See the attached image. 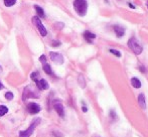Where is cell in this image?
<instances>
[{
  "label": "cell",
  "instance_id": "cell-1",
  "mask_svg": "<svg viewBox=\"0 0 148 137\" xmlns=\"http://www.w3.org/2000/svg\"><path fill=\"white\" fill-rule=\"evenodd\" d=\"M74 8L78 15L83 17L87 14V11H88V2L86 0H75Z\"/></svg>",
  "mask_w": 148,
  "mask_h": 137
},
{
  "label": "cell",
  "instance_id": "cell-2",
  "mask_svg": "<svg viewBox=\"0 0 148 137\" xmlns=\"http://www.w3.org/2000/svg\"><path fill=\"white\" fill-rule=\"evenodd\" d=\"M41 123L40 118H35L33 119V121L30 123L29 127L24 131H19V137H30L33 134V131L35 130L37 126Z\"/></svg>",
  "mask_w": 148,
  "mask_h": 137
},
{
  "label": "cell",
  "instance_id": "cell-3",
  "mask_svg": "<svg viewBox=\"0 0 148 137\" xmlns=\"http://www.w3.org/2000/svg\"><path fill=\"white\" fill-rule=\"evenodd\" d=\"M128 47L135 55H140L142 53V51H143V47L140 45V43H138V40L135 37H131L128 40Z\"/></svg>",
  "mask_w": 148,
  "mask_h": 137
},
{
  "label": "cell",
  "instance_id": "cell-4",
  "mask_svg": "<svg viewBox=\"0 0 148 137\" xmlns=\"http://www.w3.org/2000/svg\"><path fill=\"white\" fill-rule=\"evenodd\" d=\"M31 20H32L33 24H34L35 26H36V28L38 29V31H39V33L41 34V36H46L47 30H46V28L44 27V25L42 24V22H41L40 18H39L38 16H33Z\"/></svg>",
  "mask_w": 148,
  "mask_h": 137
},
{
  "label": "cell",
  "instance_id": "cell-5",
  "mask_svg": "<svg viewBox=\"0 0 148 137\" xmlns=\"http://www.w3.org/2000/svg\"><path fill=\"white\" fill-rule=\"evenodd\" d=\"M49 57H50V59H52L54 63H58V65H63V63H64V57L59 53L50 51V53H49Z\"/></svg>",
  "mask_w": 148,
  "mask_h": 137
},
{
  "label": "cell",
  "instance_id": "cell-6",
  "mask_svg": "<svg viewBox=\"0 0 148 137\" xmlns=\"http://www.w3.org/2000/svg\"><path fill=\"white\" fill-rule=\"evenodd\" d=\"M41 110V107L39 106L37 103H28L27 104V111H28L30 114L34 115V114H37V113H39Z\"/></svg>",
  "mask_w": 148,
  "mask_h": 137
},
{
  "label": "cell",
  "instance_id": "cell-7",
  "mask_svg": "<svg viewBox=\"0 0 148 137\" xmlns=\"http://www.w3.org/2000/svg\"><path fill=\"white\" fill-rule=\"evenodd\" d=\"M37 98L38 97V94L37 93H35L34 91L30 90V87H26V88H24V90H23V97L22 99L23 100H26V99L28 98Z\"/></svg>",
  "mask_w": 148,
  "mask_h": 137
},
{
  "label": "cell",
  "instance_id": "cell-8",
  "mask_svg": "<svg viewBox=\"0 0 148 137\" xmlns=\"http://www.w3.org/2000/svg\"><path fill=\"white\" fill-rule=\"evenodd\" d=\"M35 84H36V87L39 89V90L43 91V90H47L49 88V85L44 79H37V80L34 81Z\"/></svg>",
  "mask_w": 148,
  "mask_h": 137
},
{
  "label": "cell",
  "instance_id": "cell-9",
  "mask_svg": "<svg viewBox=\"0 0 148 137\" xmlns=\"http://www.w3.org/2000/svg\"><path fill=\"white\" fill-rule=\"evenodd\" d=\"M54 110H56V112L58 113L59 116H61V117L65 116V109L61 102H54Z\"/></svg>",
  "mask_w": 148,
  "mask_h": 137
},
{
  "label": "cell",
  "instance_id": "cell-10",
  "mask_svg": "<svg viewBox=\"0 0 148 137\" xmlns=\"http://www.w3.org/2000/svg\"><path fill=\"white\" fill-rule=\"evenodd\" d=\"M114 31L118 37H122L125 34V29L120 25H114Z\"/></svg>",
  "mask_w": 148,
  "mask_h": 137
},
{
  "label": "cell",
  "instance_id": "cell-11",
  "mask_svg": "<svg viewBox=\"0 0 148 137\" xmlns=\"http://www.w3.org/2000/svg\"><path fill=\"white\" fill-rule=\"evenodd\" d=\"M84 37L86 38L87 41H89V43H92L93 39L96 38V34H94V33L91 32V31H89V30H86L84 32Z\"/></svg>",
  "mask_w": 148,
  "mask_h": 137
},
{
  "label": "cell",
  "instance_id": "cell-12",
  "mask_svg": "<svg viewBox=\"0 0 148 137\" xmlns=\"http://www.w3.org/2000/svg\"><path fill=\"white\" fill-rule=\"evenodd\" d=\"M138 103H139V106L142 109H146V101H145V96L144 94H140L138 96Z\"/></svg>",
  "mask_w": 148,
  "mask_h": 137
},
{
  "label": "cell",
  "instance_id": "cell-13",
  "mask_svg": "<svg viewBox=\"0 0 148 137\" xmlns=\"http://www.w3.org/2000/svg\"><path fill=\"white\" fill-rule=\"evenodd\" d=\"M33 7H34L35 11H36L37 16L41 17V18H44V17H45V13H44V11H43V9L41 8L40 6H38V5H34Z\"/></svg>",
  "mask_w": 148,
  "mask_h": 137
},
{
  "label": "cell",
  "instance_id": "cell-14",
  "mask_svg": "<svg viewBox=\"0 0 148 137\" xmlns=\"http://www.w3.org/2000/svg\"><path fill=\"white\" fill-rule=\"evenodd\" d=\"M131 85L136 89L141 88V82L138 78H132L131 79Z\"/></svg>",
  "mask_w": 148,
  "mask_h": 137
},
{
  "label": "cell",
  "instance_id": "cell-15",
  "mask_svg": "<svg viewBox=\"0 0 148 137\" xmlns=\"http://www.w3.org/2000/svg\"><path fill=\"white\" fill-rule=\"evenodd\" d=\"M42 69H43V71H44V72L46 73L47 75H50V76H52V75H54L52 67H50V65H47V63H44V65H43Z\"/></svg>",
  "mask_w": 148,
  "mask_h": 137
},
{
  "label": "cell",
  "instance_id": "cell-16",
  "mask_svg": "<svg viewBox=\"0 0 148 137\" xmlns=\"http://www.w3.org/2000/svg\"><path fill=\"white\" fill-rule=\"evenodd\" d=\"M7 112H8V108L4 105H0V117L4 116Z\"/></svg>",
  "mask_w": 148,
  "mask_h": 137
},
{
  "label": "cell",
  "instance_id": "cell-17",
  "mask_svg": "<svg viewBox=\"0 0 148 137\" xmlns=\"http://www.w3.org/2000/svg\"><path fill=\"white\" fill-rule=\"evenodd\" d=\"M4 1V5L6 7H11L16 3V0H3Z\"/></svg>",
  "mask_w": 148,
  "mask_h": 137
},
{
  "label": "cell",
  "instance_id": "cell-18",
  "mask_svg": "<svg viewBox=\"0 0 148 137\" xmlns=\"http://www.w3.org/2000/svg\"><path fill=\"white\" fill-rule=\"evenodd\" d=\"M79 84H80V86L82 87V88H85V86H86V84H85L84 77H83L82 75H80V76H79Z\"/></svg>",
  "mask_w": 148,
  "mask_h": 137
},
{
  "label": "cell",
  "instance_id": "cell-19",
  "mask_svg": "<svg viewBox=\"0 0 148 137\" xmlns=\"http://www.w3.org/2000/svg\"><path fill=\"white\" fill-rule=\"evenodd\" d=\"M5 98H6L7 100L11 101L13 98H14V95H13V93H12V92H7L6 94H5Z\"/></svg>",
  "mask_w": 148,
  "mask_h": 137
},
{
  "label": "cell",
  "instance_id": "cell-20",
  "mask_svg": "<svg viewBox=\"0 0 148 137\" xmlns=\"http://www.w3.org/2000/svg\"><path fill=\"white\" fill-rule=\"evenodd\" d=\"M110 53H113L114 55H116V57H121V55H122L119 51H116V49H110Z\"/></svg>",
  "mask_w": 148,
  "mask_h": 137
},
{
  "label": "cell",
  "instance_id": "cell-21",
  "mask_svg": "<svg viewBox=\"0 0 148 137\" xmlns=\"http://www.w3.org/2000/svg\"><path fill=\"white\" fill-rule=\"evenodd\" d=\"M30 78H31V80H32V81L37 80V79H38V73H36V72H33V73H31V75H30Z\"/></svg>",
  "mask_w": 148,
  "mask_h": 137
},
{
  "label": "cell",
  "instance_id": "cell-22",
  "mask_svg": "<svg viewBox=\"0 0 148 137\" xmlns=\"http://www.w3.org/2000/svg\"><path fill=\"white\" fill-rule=\"evenodd\" d=\"M64 23L63 22H56L54 23V27H56L57 29H63L64 28Z\"/></svg>",
  "mask_w": 148,
  "mask_h": 137
},
{
  "label": "cell",
  "instance_id": "cell-23",
  "mask_svg": "<svg viewBox=\"0 0 148 137\" xmlns=\"http://www.w3.org/2000/svg\"><path fill=\"white\" fill-rule=\"evenodd\" d=\"M39 61H40L42 65H44V63H46V57H45L44 55H41L40 57H39Z\"/></svg>",
  "mask_w": 148,
  "mask_h": 137
},
{
  "label": "cell",
  "instance_id": "cell-24",
  "mask_svg": "<svg viewBox=\"0 0 148 137\" xmlns=\"http://www.w3.org/2000/svg\"><path fill=\"white\" fill-rule=\"evenodd\" d=\"M52 47H59V45H61V41H59V40H54V41L52 43Z\"/></svg>",
  "mask_w": 148,
  "mask_h": 137
},
{
  "label": "cell",
  "instance_id": "cell-25",
  "mask_svg": "<svg viewBox=\"0 0 148 137\" xmlns=\"http://www.w3.org/2000/svg\"><path fill=\"white\" fill-rule=\"evenodd\" d=\"M129 6H130V7H131V8H132V9H135V6H134V5H133V4H131V3H129Z\"/></svg>",
  "mask_w": 148,
  "mask_h": 137
},
{
  "label": "cell",
  "instance_id": "cell-26",
  "mask_svg": "<svg viewBox=\"0 0 148 137\" xmlns=\"http://www.w3.org/2000/svg\"><path fill=\"white\" fill-rule=\"evenodd\" d=\"M83 111H84V112H87V111H88V109H87V107H83Z\"/></svg>",
  "mask_w": 148,
  "mask_h": 137
},
{
  "label": "cell",
  "instance_id": "cell-27",
  "mask_svg": "<svg viewBox=\"0 0 148 137\" xmlns=\"http://www.w3.org/2000/svg\"><path fill=\"white\" fill-rule=\"evenodd\" d=\"M3 88H4V87H3V85L1 84V82H0V90H2Z\"/></svg>",
  "mask_w": 148,
  "mask_h": 137
},
{
  "label": "cell",
  "instance_id": "cell-28",
  "mask_svg": "<svg viewBox=\"0 0 148 137\" xmlns=\"http://www.w3.org/2000/svg\"><path fill=\"white\" fill-rule=\"evenodd\" d=\"M2 72V67H1V65H0V73Z\"/></svg>",
  "mask_w": 148,
  "mask_h": 137
},
{
  "label": "cell",
  "instance_id": "cell-29",
  "mask_svg": "<svg viewBox=\"0 0 148 137\" xmlns=\"http://www.w3.org/2000/svg\"><path fill=\"white\" fill-rule=\"evenodd\" d=\"M146 6H147V8H148V0H147V2H146Z\"/></svg>",
  "mask_w": 148,
  "mask_h": 137
}]
</instances>
